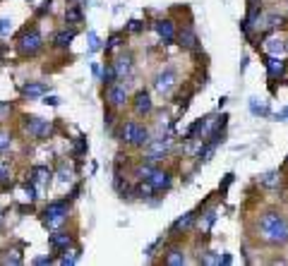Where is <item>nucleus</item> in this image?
<instances>
[{
	"mask_svg": "<svg viewBox=\"0 0 288 266\" xmlns=\"http://www.w3.org/2000/svg\"><path fill=\"white\" fill-rule=\"evenodd\" d=\"M41 46H43V41H41V34L36 29H27L17 41V51L22 56H36L41 51Z\"/></svg>",
	"mask_w": 288,
	"mask_h": 266,
	"instance_id": "f03ea898",
	"label": "nucleus"
},
{
	"mask_svg": "<svg viewBox=\"0 0 288 266\" xmlns=\"http://www.w3.org/2000/svg\"><path fill=\"white\" fill-rule=\"evenodd\" d=\"M202 264H221V257H216V254L206 252V254L202 257Z\"/></svg>",
	"mask_w": 288,
	"mask_h": 266,
	"instance_id": "7c9ffc66",
	"label": "nucleus"
},
{
	"mask_svg": "<svg viewBox=\"0 0 288 266\" xmlns=\"http://www.w3.org/2000/svg\"><path fill=\"white\" fill-rule=\"evenodd\" d=\"M286 115H288V111H286Z\"/></svg>",
	"mask_w": 288,
	"mask_h": 266,
	"instance_id": "49530a36",
	"label": "nucleus"
},
{
	"mask_svg": "<svg viewBox=\"0 0 288 266\" xmlns=\"http://www.w3.org/2000/svg\"><path fill=\"white\" fill-rule=\"evenodd\" d=\"M84 151H86V142L80 137V139H77V144H75V156H82Z\"/></svg>",
	"mask_w": 288,
	"mask_h": 266,
	"instance_id": "f704fd0d",
	"label": "nucleus"
},
{
	"mask_svg": "<svg viewBox=\"0 0 288 266\" xmlns=\"http://www.w3.org/2000/svg\"><path fill=\"white\" fill-rule=\"evenodd\" d=\"M140 29H142V22H137V19H132V22L127 24V31H132V34H137Z\"/></svg>",
	"mask_w": 288,
	"mask_h": 266,
	"instance_id": "58836bf2",
	"label": "nucleus"
},
{
	"mask_svg": "<svg viewBox=\"0 0 288 266\" xmlns=\"http://www.w3.org/2000/svg\"><path fill=\"white\" fill-rule=\"evenodd\" d=\"M51 262H53V257H51V254H48V257H39V259H36V264H51Z\"/></svg>",
	"mask_w": 288,
	"mask_h": 266,
	"instance_id": "a19ab883",
	"label": "nucleus"
},
{
	"mask_svg": "<svg viewBox=\"0 0 288 266\" xmlns=\"http://www.w3.org/2000/svg\"><path fill=\"white\" fill-rule=\"evenodd\" d=\"M106 98H108V103H111L113 108L125 106V101H127V89H125V84H108Z\"/></svg>",
	"mask_w": 288,
	"mask_h": 266,
	"instance_id": "423d86ee",
	"label": "nucleus"
},
{
	"mask_svg": "<svg viewBox=\"0 0 288 266\" xmlns=\"http://www.w3.org/2000/svg\"><path fill=\"white\" fill-rule=\"evenodd\" d=\"M264 51H267L269 56H281V53L286 51V43H284L281 38H274V36H269V38L264 41Z\"/></svg>",
	"mask_w": 288,
	"mask_h": 266,
	"instance_id": "f3484780",
	"label": "nucleus"
},
{
	"mask_svg": "<svg viewBox=\"0 0 288 266\" xmlns=\"http://www.w3.org/2000/svg\"><path fill=\"white\" fill-rule=\"evenodd\" d=\"M156 34H159L166 43H171L173 38H175V27H173L171 19H159V22H156Z\"/></svg>",
	"mask_w": 288,
	"mask_h": 266,
	"instance_id": "9d476101",
	"label": "nucleus"
},
{
	"mask_svg": "<svg viewBox=\"0 0 288 266\" xmlns=\"http://www.w3.org/2000/svg\"><path fill=\"white\" fill-rule=\"evenodd\" d=\"M252 111H255V113H267V106H264V103H257V101H252Z\"/></svg>",
	"mask_w": 288,
	"mask_h": 266,
	"instance_id": "ea45409f",
	"label": "nucleus"
},
{
	"mask_svg": "<svg viewBox=\"0 0 288 266\" xmlns=\"http://www.w3.org/2000/svg\"><path fill=\"white\" fill-rule=\"evenodd\" d=\"M151 171H154L151 166H144V168H140V171H137V175H140V177H144V180H149V175H151Z\"/></svg>",
	"mask_w": 288,
	"mask_h": 266,
	"instance_id": "4c0bfd02",
	"label": "nucleus"
},
{
	"mask_svg": "<svg viewBox=\"0 0 288 266\" xmlns=\"http://www.w3.org/2000/svg\"><path fill=\"white\" fill-rule=\"evenodd\" d=\"M123 41H120V34H113L111 38H108V43H106V51H113L115 46H120Z\"/></svg>",
	"mask_w": 288,
	"mask_h": 266,
	"instance_id": "72a5a7b5",
	"label": "nucleus"
},
{
	"mask_svg": "<svg viewBox=\"0 0 288 266\" xmlns=\"http://www.w3.org/2000/svg\"><path fill=\"white\" fill-rule=\"evenodd\" d=\"M2 53H5V46H0V58H2Z\"/></svg>",
	"mask_w": 288,
	"mask_h": 266,
	"instance_id": "a18cd8bd",
	"label": "nucleus"
},
{
	"mask_svg": "<svg viewBox=\"0 0 288 266\" xmlns=\"http://www.w3.org/2000/svg\"><path fill=\"white\" fill-rule=\"evenodd\" d=\"M89 51H99V38L94 31H89Z\"/></svg>",
	"mask_w": 288,
	"mask_h": 266,
	"instance_id": "c9c22d12",
	"label": "nucleus"
},
{
	"mask_svg": "<svg viewBox=\"0 0 288 266\" xmlns=\"http://www.w3.org/2000/svg\"><path fill=\"white\" fill-rule=\"evenodd\" d=\"M178 43L183 48H197V34L190 29V27H185V29L178 34Z\"/></svg>",
	"mask_w": 288,
	"mask_h": 266,
	"instance_id": "2eb2a0df",
	"label": "nucleus"
},
{
	"mask_svg": "<svg viewBox=\"0 0 288 266\" xmlns=\"http://www.w3.org/2000/svg\"><path fill=\"white\" fill-rule=\"evenodd\" d=\"M48 242H51V247H53V249H65V247L72 242V235H70V233H65V230H56L53 235L48 237Z\"/></svg>",
	"mask_w": 288,
	"mask_h": 266,
	"instance_id": "4468645a",
	"label": "nucleus"
},
{
	"mask_svg": "<svg viewBox=\"0 0 288 266\" xmlns=\"http://www.w3.org/2000/svg\"><path fill=\"white\" fill-rule=\"evenodd\" d=\"M113 82H115V70H113V65H111V67L103 70V84H113Z\"/></svg>",
	"mask_w": 288,
	"mask_h": 266,
	"instance_id": "c85d7f7f",
	"label": "nucleus"
},
{
	"mask_svg": "<svg viewBox=\"0 0 288 266\" xmlns=\"http://www.w3.org/2000/svg\"><path fill=\"white\" fill-rule=\"evenodd\" d=\"M149 182H151L154 192H159V190H166V187H171V175H168V173H164V171H151Z\"/></svg>",
	"mask_w": 288,
	"mask_h": 266,
	"instance_id": "1a4fd4ad",
	"label": "nucleus"
},
{
	"mask_svg": "<svg viewBox=\"0 0 288 266\" xmlns=\"http://www.w3.org/2000/svg\"><path fill=\"white\" fill-rule=\"evenodd\" d=\"M192 223H195V213H185L183 218H178V221H175L173 230H185V228H190Z\"/></svg>",
	"mask_w": 288,
	"mask_h": 266,
	"instance_id": "b1692460",
	"label": "nucleus"
},
{
	"mask_svg": "<svg viewBox=\"0 0 288 266\" xmlns=\"http://www.w3.org/2000/svg\"><path fill=\"white\" fill-rule=\"evenodd\" d=\"M123 139L132 147H142L149 142V130L137 125V122H125L123 125Z\"/></svg>",
	"mask_w": 288,
	"mask_h": 266,
	"instance_id": "7ed1b4c3",
	"label": "nucleus"
},
{
	"mask_svg": "<svg viewBox=\"0 0 288 266\" xmlns=\"http://www.w3.org/2000/svg\"><path fill=\"white\" fill-rule=\"evenodd\" d=\"M279 182H281V173L279 171H271V173H267V175H262V180H259V185L262 187H279Z\"/></svg>",
	"mask_w": 288,
	"mask_h": 266,
	"instance_id": "6ab92c4d",
	"label": "nucleus"
},
{
	"mask_svg": "<svg viewBox=\"0 0 288 266\" xmlns=\"http://www.w3.org/2000/svg\"><path fill=\"white\" fill-rule=\"evenodd\" d=\"M281 24H284V17L276 15V12H267V15H262L259 22H257V27L262 31H271V29H276V27H281Z\"/></svg>",
	"mask_w": 288,
	"mask_h": 266,
	"instance_id": "6e6552de",
	"label": "nucleus"
},
{
	"mask_svg": "<svg viewBox=\"0 0 288 266\" xmlns=\"http://www.w3.org/2000/svg\"><path fill=\"white\" fill-rule=\"evenodd\" d=\"M12 31V22L10 19H0V36H7Z\"/></svg>",
	"mask_w": 288,
	"mask_h": 266,
	"instance_id": "473e14b6",
	"label": "nucleus"
},
{
	"mask_svg": "<svg viewBox=\"0 0 288 266\" xmlns=\"http://www.w3.org/2000/svg\"><path fill=\"white\" fill-rule=\"evenodd\" d=\"M2 221H5V213H2V211H0V226H2Z\"/></svg>",
	"mask_w": 288,
	"mask_h": 266,
	"instance_id": "c03bdc74",
	"label": "nucleus"
},
{
	"mask_svg": "<svg viewBox=\"0 0 288 266\" xmlns=\"http://www.w3.org/2000/svg\"><path fill=\"white\" fill-rule=\"evenodd\" d=\"M72 38H75V31H60V34H56V46L58 48H67L72 43Z\"/></svg>",
	"mask_w": 288,
	"mask_h": 266,
	"instance_id": "412c9836",
	"label": "nucleus"
},
{
	"mask_svg": "<svg viewBox=\"0 0 288 266\" xmlns=\"http://www.w3.org/2000/svg\"><path fill=\"white\" fill-rule=\"evenodd\" d=\"M51 177H53V173H51L48 168H43V166H36V168L31 171V182H34V185H41V187H43V185L51 182Z\"/></svg>",
	"mask_w": 288,
	"mask_h": 266,
	"instance_id": "dca6fc26",
	"label": "nucleus"
},
{
	"mask_svg": "<svg viewBox=\"0 0 288 266\" xmlns=\"http://www.w3.org/2000/svg\"><path fill=\"white\" fill-rule=\"evenodd\" d=\"M5 111H10V103H0V115H2Z\"/></svg>",
	"mask_w": 288,
	"mask_h": 266,
	"instance_id": "37998d69",
	"label": "nucleus"
},
{
	"mask_svg": "<svg viewBox=\"0 0 288 266\" xmlns=\"http://www.w3.org/2000/svg\"><path fill=\"white\" fill-rule=\"evenodd\" d=\"M22 94L27 96V98H39V96H43L46 94V84H27V87L22 89Z\"/></svg>",
	"mask_w": 288,
	"mask_h": 266,
	"instance_id": "aec40b11",
	"label": "nucleus"
},
{
	"mask_svg": "<svg viewBox=\"0 0 288 266\" xmlns=\"http://www.w3.org/2000/svg\"><path fill=\"white\" fill-rule=\"evenodd\" d=\"M151 192H154V187H151V182H142V185H140V194H142V197H149Z\"/></svg>",
	"mask_w": 288,
	"mask_h": 266,
	"instance_id": "e433bc0d",
	"label": "nucleus"
},
{
	"mask_svg": "<svg viewBox=\"0 0 288 266\" xmlns=\"http://www.w3.org/2000/svg\"><path fill=\"white\" fill-rule=\"evenodd\" d=\"M65 19H67L70 24H80V22H82V10H80V7H67V10H65Z\"/></svg>",
	"mask_w": 288,
	"mask_h": 266,
	"instance_id": "5701e85b",
	"label": "nucleus"
},
{
	"mask_svg": "<svg viewBox=\"0 0 288 266\" xmlns=\"http://www.w3.org/2000/svg\"><path fill=\"white\" fill-rule=\"evenodd\" d=\"M130 67H132V58H130V56H125V58H118V62L113 65L115 77H125V75L130 72Z\"/></svg>",
	"mask_w": 288,
	"mask_h": 266,
	"instance_id": "a211bd4d",
	"label": "nucleus"
},
{
	"mask_svg": "<svg viewBox=\"0 0 288 266\" xmlns=\"http://www.w3.org/2000/svg\"><path fill=\"white\" fill-rule=\"evenodd\" d=\"M166 264L168 266H183L185 264V254H183L180 249H171L168 257H166Z\"/></svg>",
	"mask_w": 288,
	"mask_h": 266,
	"instance_id": "4be33fe9",
	"label": "nucleus"
},
{
	"mask_svg": "<svg viewBox=\"0 0 288 266\" xmlns=\"http://www.w3.org/2000/svg\"><path fill=\"white\" fill-rule=\"evenodd\" d=\"M43 101H46V103H51V106H58V98H56V96H51V98H43Z\"/></svg>",
	"mask_w": 288,
	"mask_h": 266,
	"instance_id": "79ce46f5",
	"label": "nucleus"
},
{
	"mask_svg": "<svg viewBox=\"0 0 288 266\" xmlns=\"http://www.w3.org/2000/svg\"><path fill=\"white\" fill-rule=\"evenodd\" d=\"M77 259H80V249H75V247L67 249V247H65V254L60 257V264H75Z\"/></svg>",
	"mask_w": 288,
	"mask_h": 266,
	"instance_id": "393cba45",
	"label": "nucleus"
},
{
	"mask_svg": "<svg viewBox=\"0 0 288 266\" xmlns=\"http://www.w3.org/2000/svg\"><path fill=\"white\" fill-rule=\"evenodd\" d=\"M58 180L67 185V182L72 180V173H70V168H60V171H58Z\"/></svg>",
	"mask_w": 288,
	"mask_h": 266,
	"instance_id": "2f4dec72",
	"label": "nucleus"
},
{
	"mask_svg": "<svg viewBox=\"0 0 288 266\" xmlns=\"http://www.w3.org/2000/svg\"><path fill=\"white\" fill-rule=\"evenodd\" d=\"M12 185V177H10V168L5 163H0V187H10Z\"/></svg>",
	"mask_w": 288,
	"mask_h": 266,
	"instance_id": "a878e982",
	"label": "nucleus"
},
{
	"mask_svg": "<svg viewBox=\"0 0 288 266\" xmlns=\"http://www.w3.org/2000/svg\"><path fill=\"white\" fill-rule=\"evenodd\" d=\"M2 264H22V254L17 249H10V254L2 257Z\"/></svg>",
	"mask_w": 288,
	"mask_h": 266,
	"instance_id": "bb28decb",
	"label": "nucleus"
},
{
	"mask_svg": "<svg viewBox=\"0 0 288 266\" xmlns=\"http://www.w3.org/2000/svg\"><path fill=\"white\" fill-rule=\"evenodd\" d=\"M267 67H269V75L271 77H284L286 75V60H281L279 56H271L267 60Z\"/></svg>",
	"mask_w": 288,
	"mask_h": 266,
	"instance_id": "f8f14e48",
	"label": "nucleus"
},
{
	"mask_svg": "<svg viewBox=\"0 0 288 266\" xmlns=\"http://www.w3.org/2000/svg\"><path fill=\"white\" fill-rule=\"evenodd\" d=\"M166 153H168V142H164V139H156V142L149 147L146 161H159V158H164Z\"/></svg>",
	"mask_w": 288,
	"mask_h": 266,
	"instance_id": "9b49d317",
	"label": "nucleus"
},
{
	"mask_svg": "<svg viewBox=\"0 0 288 266\" xmlns=\"http://www.w3.org/2000/svg\"><path fill=\"white\" fill-rule=\"evenodd\" d=\"M10 144H12V137H10L7 132H0V151L10 149Z\"/></svg>",
	"mask_w": 288,
	"mask_h": 266,
	"instance_id": "c756f323",
	"label": "nucleus"
},
{
	"mask_svg": "<svg viewBox=\"0 0 288 266\" xmlns=\"http://www.w3.org/2000/svg\"><path fill=\"white\" fill-rule=\"evenodd\" d=\"M65 218H67V202H53V204H48L46 211H43V221H46L48 228L62 226Z\"/></svg>",
	"mask_w": 288,
	"mask_h": 266,
	"instance_id": "20e7f679",
	"label": "nucleus"
},
{
	"mask_svg": "<svg viewBox=\"0 0 288 266\" xmlns=\"http://www.w3.org/2000/svg\"><path fill=\"white\" fill-rule=\"evenodd\" d=\"M259 235L271 245H284L288 242V221L276 211H267L259 218Z\"/></svg>",
	"mask_w": 288,
	"mask_h": 266,
	"instance_id": "f257e3e1",
	"label": "nucleus"
},
{
	"mask_svg": "<svg viewBox=\"0 0 288 266\" xmlns=\"http://www.w3.org/2000/svg\"><path fill=\"white\" fill-rule=\"evenodd\" d=\"M27 130H29L31 137L46 139V137H51V132H53V122H48V120H43V118H36V115H29Z\"/></svg>",
	"mask_w": 288,
	"mask_h": 266,
	"instance_id": "39448f33",
	"label": "nucleus"
},
{
	"mask_svg": "<svg viewBox=\"0 0 288 266\" xmlns=\"http://www.w3.org/2000/svg\"><path fill=\"white\" fill-rule=\"evenodd\" d=\"M175 82H178V75H175V70H164L159 77H156V82H154V87L159 94H168L173 87H175Z\"/></svg>",
	"mask_w": 288,
	"mask_h": 266,
	"instance_id": "0eeeda50",
	"label": "nucleus"
},
{
	"mask_svg": "<svg viewBox=\"0 0 288 266\" xmlns=\"http://www.w3.org/2000/svg\"><path fill=\"white\" fill-rule=\"evenodd\" d=\"M214 221H216V211L211 209V211H206V216H204V223H202V228H204V230H209Z\"/></svg>",
	"mask_w": 288,
	"mask_h": 266,
	"instance_id": "cd10ccee",
	"label": "nucleus"
},
{
	"mask_svg": "<svg viewBox=\"0 0 288 266\" xmlns=\"http://www.w3.org/2000/svg\"><path fill=\"white\" fill-rule=\"evenodd\" d=\"M135 111L140 115H146L151 111V96L146 91H137V96H135Z\"/></svg>",
	"mask_w": 288,
	"mask_h": 266,
	"instance_id": "ddd939ff",
	"label": "nucleus"
}]
</instances>
